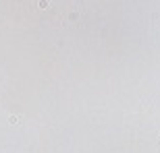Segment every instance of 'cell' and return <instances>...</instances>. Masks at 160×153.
Segmentation results:
<instances>
[{
	"instance_id": "obj_1",
	"label": "cell",
	"mask_w": 160,
	"mask_h": 153,
	"mask_svg": "<svg viewBox=\"0 0 160 153\" xmlns=\"http://www.w3.org/2000/svg\"><path fill=\"white\" fill-rule=\"evenodd\" d=\"M8 122H11V124H17V122H19V116H11Z\"/></svg>"
}]
</instances>
